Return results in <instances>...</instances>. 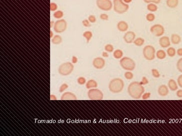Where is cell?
Wrapping results in <instances>:
<instances>
[{"mask_svg":"<svg viewBox=\"0 0 182 136\" xmlns=\"http://www.w3.org/2000/svg\"><path fill=\"white\" fill-rule=\"evenodd\" d=\"M127 91L129 95L132 98L139 99L145 92V89L143 85L140 84V82L134 81L129 85Z\"/></svg>","mask_w":182,"mask_h":136,"instance_id":"cell-1","label":"cell"},{"mask_svg":"<svg viewBox=\"0 0 182 136\" xmlns=\"http://www.w3.org/2000/svg\"><path fill=\"white\" fill-rule=\"evenodd\" d=\"M125 87V83L123 79L115 78L111 80L109 84V89L112 93L117 94L121 92Z\"/></svg>","mask_w":182,"mask_h":136,"instance_id":"cell-2","label":"cell"},{"mask_svg":"<svg viewBox=\"0 0 182 136\" xmlns=\"http://www.w3.org/2000/svg\"><path fill=\"white\" fill-rule=\"evenodd\" d=\"M113 10L118 14H123L129 9V5L125 3L123 0H113Z\"/></svg>","mask_w":182,"mask_h":136,"instance_id":"cell-3","label":"cell"},{"mask_svg":"<svg viewBox=\"0 0 182 136\" xmlns=\"http://www.w3.org/2000/svg\"><path fill=\"white\" fill-rule=\"evenodd\" d=\"M120 65L122 68L127 71H133L136 68L135 61L130 57H122L120 60Z\"/></svg>","mask_w":182,"mask_h":136,"instance_id":"cell-4","label":"cell"},{"mask_svg":"<svg viewBox=\"0 0 182 136\" xmlns=\"http://www.w3.org/2000/svg\"><path fill=\"white\" fill-rule=\"evenodd\" d=\"M74 69V66L70 62H66L60 65L59 67V73L63 76H66L71 74Z\"/></svg>","mask_w":182,"mask_h":136,"instance_id":"cell-5","label":"cell"},{"mask_svg":"<svg viewBox=\"0 0 182 136\" xmlns=\"http://www.w3.org/2000/svg\"><path fill=\"white\" fill-rule=\"evenodd\" d=\"M156 51L155 48L151 45H147L143 50V54L146 60L152 61L156 57Z\"/></svg>","mask_w":182,"mask_h":136,"instance_id":"cell-6","label":"cell"},{"mask_svg":"<svg viewBox=\"0 0 182 136\" xmlns=\"http://www.w3.org/2000/svg\"><path fill=\"white\" fill-rule=\"evenodd\" d=\"M88 97L92 100H101L104 98L102 91L97 88H92L88 91Z\"/></svg>","mask_w":182,"mask_h":136,"instance_id":"cell-7","label":"cell"},{"mask_svg":"<svg viewBox=\"0 0 182 136\" xmlns=\"http://www.w3.org/2000/svg\"><path fill=\"white\" fill-rule=\"evenodd\" d=\"M96 3L97 7L103 11H109L113 7L111 0H96Z\"/></svg>","mask_w":182,"mask_h":136,"instance_id":"cell-8","label":"cell"},{"mask_svg":"<svg viewBox=\"0 0 182 136\" xmlns=\"http://www.w3.org/2000/svg\"><path fill=\"white\" fill-rule=\"evenodd\" d=\"M67 22L64 19H60L55 22L54 30L55 32L58 34L64 33L67 29Z\"/></svg>","mask_w":182,"mask_h":136,"instance_id":"cell-9","label":"cell"},{"mask_svg":"<svg viewBox=\"0 0 182 136\" xmlns=\"http://www.w3.org/2000/svg\"><path fill=\"white\" fill-rule=\"evenodd\" d=\"M165 31L164 27L161 24H155L150 28V32L156 37L163 36Z\"/></svg>","mask_w":182,"mask_h":136,"instance_id":"cell-10","label":"cell"},{"mask_svg":"<svg viewBox=\"0 0 182 136\" xmlns=\"http://www.w3.org/2000/svg\"><path fill=\"white\" fill-rule=\"evenodd\" d=\"M93 65L96 69H102L106 65V61L102 57H96L93 60Z\"/></svg>","mask_w":182,"mask_h":136,"instance_id":"cell-11","label":"cell"},{"mask_svg":"<svg viewBox=\"0 0 182 136\" xmlns=\"http://www.w3.org/2000/svg\"><path fill=\"white\" fill-rule=\"evenodd\" d=\"M136 34L133 31H127L123 36V39L126 43H132L136 39Z\"/></svg>","mask_w":182,"mask_h":136,"instance_id":"cell-12","label":"cell"},{"mask_svg":"<svg viewBox=\"0 0 182 136\" xmlns=\"http://www.w3.org/2000/svg\"><path fill=\"white\" fill-rule=\"evenodd\" d=\"M159 43L161 47L164 49L168 48L171 45V40L167 36H163L161 37Z\"/></svg>","mask_w":182,"mask_h":136,"instance_id":"cell-13","label":"cell"},{"mask_svg":"<svg viewBox=\"0 0 182 136\" xmlns=\"http://www.w3.org/2000/svg\"><path fill=\"white\" fill-rule=\"evenodd\" d=\"M61 100H76L77 97L74 93L71 92H66L63 93L61 97Z\"/></svg>","mask_w":182,"mask_h":136,"instance_id":"cell-14","label":"cell"},{"mask_svg":"<svg viewBox=\"0 0 182 136\" xmlns=\"http://www.w3.org/2000/svg\"><path fill=\"white\" fill-rule=\"evenodd\" d=\"M158 94L162 97L167 96L169 93V88L167 85L162 84L158 87Z\"/></svg>","mask_w":182,"mask_h":136,"instance_id":"cell-15","label":"cell"},{"mask_svg":"<svg viewBox=\"0 0 182 136\" xmlns=\"http://www.w3.org/2000/svg\"><path fill=\"white\" fill-rule=\"evenodd\" d=\"M117 29L121 32H126L129 29L128 23L124 21H121L118 22L117 25Z\"/></svg>","mask_w":182,"mask_h":136,"instance_id":"cell-16","label":"cell"},{"mask_svg":"<svg viewBox=\"0 0 182 136\" xmlns=\"http://www.w3.org/2000/svg\"><path fill=\"white\" fill-rule=\"evenodd\" d=\"M168 87L169 89L172 91H176L178 89V85L177 82L174 79H170L168 83Z\"/></svg>","mask_w":182,"mask_h":136,"instance_id":"cell-17","label":"cell"},{"mask_svg":"<svg viewBox=\"0 0 182 136\" xmlns=\"http://www.w3.org/2000/svg\"><path fill=\"white\" fill-rule=\"evenodd\" d=\"M171 42L175 45L179 44L181 42V37L177 34H173L171 36Z\"/></svg>","mask_w":182,"mask_h":136,"instance_id":"cell-18","label":"cell"},{"mask_svg":"<svg viewBox=\"0 0 182 136\" xmlns=\"http://www.w3.org/2000/svg\"><path fill=\"white\" fill-rule=\"evenodd\" d=\"M98 86L97 82L94 79H90L88 80L86 83V87L88 89L92 88H96Z\"/></svg>","mask_w":182,"mask_h":136,"instance_id":"cell-19","label":"cell"},{"mask_svg":"<svg viewBox=\"0 0 182 136\" xmlns=\"http://www.w3.org/2000/svg\"><path fill=\"white\" fill-rule=\"evenodd\" d=\"M179 3V0H167L166 5L168 7L171 9H175L177 7Z\"/></svg>","mask_w":182,"mask_h":136,"instance_id":"cell-20","label":"cell"},{"mask_svg":"<svg viewBox=\"0 0 182 136\" xmlns=\"http://www.w3.org/2000/svg\"><path fill=\"white\" fill-rule=\"evenodd\" d=\"M63 42V38L62 36L60 35H55L52 38L51 42L55 45L60 44Z\"/></svg>","mask_w":182,"mask_h":136,"instance_id":"cell-21","label":"cell"},{"mask_svg":"<svg viewBox=\"0 0 182 136\" xmlns=\"http://www.w3.org/2000/svg\"><path fill=\"white\" fill-rule=\"evenodd\" d=\"M156 57L157 58L162 60L165 59L167 57V53L164 50H158L156 53Z\"/></svg>","mask_w":182,"mask_h":136,"instance_id":"cell-22","label":"cell"},{"mask_svg":"<svg viewBox=\"0 0 182 136\" xmlns=\"http://www.w3.org/2000/svg\"><path fill=\"white\" fill-rule=\"evenodd\" d=\"M147 9L149 12L153 13V12H156V11H157V10L158 9V7L157 4H156L150 3L147 5Z\"/></svg>","mask_w":182,"mask_h":136,"instance_id":"cell-23","label":"cell"},{"mask_svg":"<svg viewBox=\"0 0 182 136\" xmlns=\"http://www.w3.org/2000/svg\"><path fill=\"white\" fill-rule=\"evenodd\" d=\"M83 36L86 39L87 43H89V42H90V41L91 40L93 37V33L91 31L87 30L83 33Z\"/></svg>","mask_w":182,"mask_h":136,"instance_id":"cell-24","label":"cell"},{"mask_svg":"<svg viewBox=\"0 0 182 136\" xmlns=\"http://www.w3.org/2000/svg\"><path fill=\"white\" fill-rule=\"evenodd\" d=\"M124 55L123 51L120 49H117L113 52V57L117 59H121Z\"/></svg>","mask_w":182,"mask_h":136,"instance_id":"cell-25","label":"cell"},{"mask_svg":"<svg viewBox=\"0 0 182 136\" xmlns=\"http://www.w3.org/2000/svg\"><path fill=\"white\" fill-rule=\"evenodd\" d=\"M145 41L142 37H138L135 39L133 43L137 46H142L145 43Z\"/></svg>","mask_w":182,"mask_h":136,"instance_id":"cell-26","label":"cell"},{"mask_svg":"<svg viewBox=\"0 0 182 136\" xmlns=\"http://www.w3.org/2000/svg\"><path fill=\"white\" fill-rule=\"evenodd\" d=\"M177 53V51L173 47H169L167 50V54L170 57H174Z\"/></svg>","mask_w":182,"mask_h":136,"instance_id":"cell-27","label":"cell"},{"mask_svg":"<svg viewBox=\"0 0 182 136\" xmlns=\"http://www.w3.org/2000/svg\"><path fill=\"white\" fill-rule=\"evenodd\" d=\"M64 12L62 11L58 10L54 12L53 14V17L57 19H61L64 17Z\"/></svg>","mask_w":182,"mask_h":136,"instance_id":"cell-28","label":"cell"},{"mask_svg":"<svg viewBox=\"0 0 182 136\" xmlns=\"http://www.w3.org/2000/svg\"><path fill=\"white\" fill-rule=\"evenodd\" d=\"M146 18L147 21L149 22H152L154 21V20H155L156 16L155 14H153V13H150L146 15Z\"/></svg>","mask_w":182,"mask_h":136,"instance_id":"cell-29","label":"cell"},{"mask_svg":"<svg viewBox=\"0 0 182 136\" xmlns=\"http://www.w3.org/2000/svg\"><path fill=\"white\" fill-rule=\"evenodd\" d=\"M104 49L105 50L108 52H114V46L111 44H106L105 47H104Z\"/></svg>","mask_w":182,"mask_h":136,"instance_id":"cell-30","label":"cell"},{"mask_svg":"<svg viewBox=\"0 0 182 136\" xmlns=\"http://www.w3.org/2000/svg\"><path fill=\"white\" fill-rule=\"evenodd\" d=\"M124 76L127 80H132L134 78V74L131 71H127L124 73Z\"/></svg>","mask_w":182,"mask_h":136,"instance_id":"cell-31","label":"cell"},{"mask_svg":"<svg viewBox=\"0 0 182 136\" xmlns=\"http://www.w3.org/2000/svg\"><path fill=\"white\" fill-rule=\"evenodd\" d=\"M176 67L178 70L182 73V57L179 59L178 60L176 64Z\"/></svg>","mask_w":182,"mask_h":136,"instance_id":"cell-32","label":"cell"},{"mask_svg":"<svg viewBox=\"0 0 182 136\" xmlns=\"http://www.w3.org/2000/svg\"><path fill=\"white\" fill-rule=\"evenodd\" d=\"M151 72H152V74L154 77L156 78H158L160 77V73L157 69H155V68L152 69Z\"/></svg>","mask_w":182,"mask_h":136,"instance_id":"cell-33","label":"cell"},{"mask_svg":"<svg viewBox=\"0 0 182 136\" xmlns=\"http://www.w3.org/2000/svg\"><path fill=\"white\" fill-rule=\"evenodd\" d=\"M77 82L79 85H83L86 83V79L84 77L81 76L77 79Z\"/></svg>","mask_w":182,"mask_h":136,"instance_id":"cell-34","label":"cell"},{"mask_svg":"<svg viewBox=\"0 0 182 136\" xmlns=\"http://www.w3.org/2000/svg\"><path fill=\"white\" fill-rule=\"evenodd\" d=\"M69 87V85L67 83H63L61 85L59 88V92L60 93H62L65 91L66 89H67Z\"/></svg>","mask_w":182,"mask_h":136,"instance_id":"cell-35","label":"cell"},{"mask_svg":"<svg viewBox=\"0 0 182 136\" xmlns=\"http://www.w3.org/2000/svg\"><path fill=\"white\" fill-rule=\"evenodd\" d=\"M58 6L55 3L52 2L50 4V10L52 12H56L58 9Z\"/></svg>","mask_w":182,"mask_h":136,"instance_id":"cell-36","label":"cell"},{"mask_svg":"<svg viewBox=\"0 0 182 136\" xmlns=\"http://www.w3.org/2000/svg\"><path fill=\"white\" fill-rule=\"evenodd\" d=\"M161 0H143V1L146 4L154 3L156 4H159L161 3Z\"/></svg>","mask_w":182,"mask_h":136,"instance_id":"cell-37","label":"cell"},{"mask_svg":"<svg viewBox=\"0 0 182 136\" xmlns=\"http://www.w3.org/2000/svg\"><path fill=\"white\" fill-rule=\"evenodd\" d=\"M149 80L148 78L145 77V76H144L142 77V80L140 82V84L142 85H147L148 83H149Z\"/></svg>","mask_w":182,"mask_h":136,"instance_id":"cell-38","label":"cell"},{"mask_svg":"<svg viewBox=\"0 0 182 136\" xmlns=\"http://www.w3.org/2000/svg\"><path fill=\"white\" fill-rule=\"evenodd\" d=\"M88 20L91 23H95L97 21V19L95 17V15L91 14L88 17Z\"/></svg>","mask_w":182,"mask_h":136,"instance_id":"cell-39","label":"cell"},{"mask_svg":"<svg viewBox=\"0 0 182 136\" xmlns=\"http://www.w3.org/2000/svg\"><path fill=\"white\" fill-rule=\"evenodd\" d=\"M82 24L86 28H89L91 26V22H89V21L88 20V19H85L82 21Z\"/></svg>","mask_w":182,"mask_h":136,"instance_id":"cell-40","label":"cell"},{"mask_svg":"<svg viewBox=\"0 0 182 136\" xmlns=\"http://www.w3.org/2000/svg\"><path fill=\"white\" fill-rule=\"evenodd\" d=\"M109 15L108 14L105 13H103L100 15V18L103 21H108L109 20Z\"/></svg>","mask_w":182,"mask_h":136,"instance_id":"cell-41","label":"cell"},{"mask_svg":"<svg viewBox=\"0 0 182 136\" xmlns=\"http://www.w3.org/2000/svg\"><path fill=\"white\" fill-rule=\"evenodd\" d=\"M151 96V93L150 92H146L144 93V94L142 96V98L143 100H147L149 99Z\"/></svg>","mask_w":182,"mask_h":136,"instance_id":"cell-42","label":"cell"},{"mask_svg":"<svg viewBox=\"0 0 182 136\" xmlns=\"http://www.w3.org/2000/svg\"><path fill=\"white\" fill-rule=\"evenodd\" d=\"M177 83L178 86L182 88V74L179 76L177 79Z\"/></svg>","mask_w":182,"mask_h":136,"instance_id":"cell-43","label":"cell"},{"mask_svg":"<svg viewBox=\"0 0 182 136\" xmlns=\"http://www.w3.org/2000/svg\"><path fill=\"white\" fill-rule=\"evenodd\" d=\"M176 96L180 98H182V89H179L176 92Z\"/></svg>","mask_w":182,"mask_h":136,"instance_id":"cell-44","label":"cell"},{"mask_svg":"<svg viewBox=\"0 0 182 136\" xmlns=\"http://www.w3.org/2000/svg\"><path fill=\"white\" fill-rule=\"evenodd\" d=\"M78 61V58L76 56H73L72 58V63L73 64H76Z\"/></svg>","mask_w":182,"mask_h":136,"instance_id":"cell-45","label":"cell"},{"mask_svg":"<svg viewBox=\"0 0 182 136\" xmlns=\"http://www.w3.org/2000/svg\"><path fill=\"white\" fill-rule=\"evenodd\" d=\"M177 54L179 57H182V48H179L177 50Z\"/></svg>","mask_w":182,"mask_h":136,"instance_id":"cell-46","label":"cell"},{"mask_svg":"<svg viewBox=\"0 0 182 136\" xmlns=\"http://www.w3.org/2000/svg\"><path fill=\"white\" fill-rule=\"evenodd\" d=\"M102 57H105V58H108L109 56L108 52L107 51H103L102 52Z\"/></svg>","mask_w":182,"mask_h":136,"instance_id":"cell-47","label":"cell"},{"mask_svg":"<svg viewBox=\"0 0 182 136\" xmlns=\"http://www.w3.org/2000/svg\"><path fill=\"white\" fill-rule=\"evenodd\" d=\"M50 99H51L52 100H57V97H56V96L54 95H51V96H50Z\"/></svg>","mask_w":182,"mask_h":136,"instance_id":"cell-48","label":"cell"},{"mask_svg":"<svg viewBox=\"0 0 182 136\" xmlns=\"http://www.w3.org/2000/svg\"><path fill=\"white\" fill-rule=\"evenodd\" d=\"M124 2L127 4H129L130 3H131L133 1V0H123Z\"/></svg>","mask_w":182,"mask_h":136,"instance_id":"cell-49","label":"cell"},{"mask_svg":"<svg viewBox=\"0 0 182 136\" xmlns=\"http://www.w3.org/2000/svg\"><path fill=\"white\" fill-rule=\"evenodd\" d=\"M55 22H54V21H51V22H50V26H51V28L54 27V25H55Z\"/></svg>","mask_w":182,"mask_h":136,"instance_id":"cell-50","label":"cell"},{"mask_svg":"<svg viewBox=\"0 0 182 136\" xmlns=\"http://www.w3.org/2000/svg\"><path fill=\"white\" fill-rule=\"evenodd\" d=\"M54 34L52 30H51V31H50V37L53 38L54 37Z\"/></svg>","mask_w":182,"mask_h":136,"instance_id":"cell-51","label":"cell"}]
</instances>
